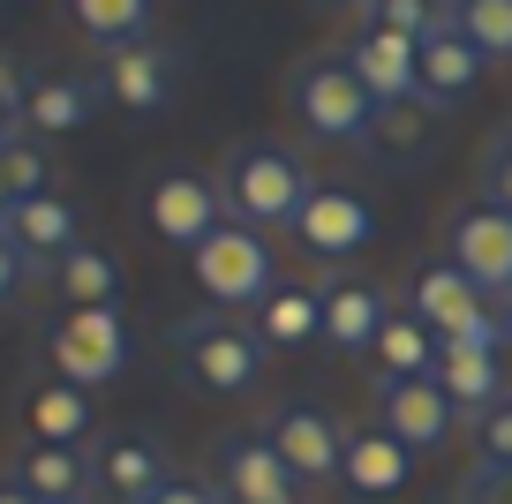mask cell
Listing matches in <instances>:
<instances>
[{
  "instance_id": "6da1fadb",
  "label": "cell",
  "mask_w": 512,
  "mask_h": 504,
  "mask_svg": "<svg viewBox=\"0 0 512 504\" xmlns=\"http://www.w3.org/2000/svg\"><path fill=\"white\" fill-rule=\"evenodd\" d=\"M219 196H226V219L256 226V234H279V226L294 234V219H302V204L317 196V181H309L294 143L241 136L234 151L219 158Z\"/></svg>"
},
{
  "instance_id": "7a4b0ae2",
  "label": "cell",
  "mask_w": 512,
  "mask_h": 504,
  "mask_svg": "<svg viewBox=\"0 0 512 504\" xmlns=\"http://www.w3.org/2000/svg\"><path fill=\"white\" fill-rule=\"evenodd\" d=\"M287 113L302 121V136H317V143H354V151H362L377 98H369V83L354 76L347 46H317V53H302V61L287 68Z\"/></svg>"
},
{
  "instance_id": "3957f363",
  "label": "cell",
  "mask_w": 512,
  "mask_h": 504,
  "mask_svg": "<svg viewBox=\"0 0 512 504\" xmlns=\"http://www.w3.org/2000/svg\"><path fill=\"white\" fill-rule=\"evenodd\" d=\"M166 347L181 362V384L211 399H249L264 384V354H272L256 339V324H241V316H181L166 331Z\"/></svg>"
},
{
  "instance_id": "277c9868",
  "label": "cell",
  "mask_w": 512,
  "mask_h": 504,
  "mask_svg": "<svg viewBox=\"0 0 512 504\" xmlns=\"http://www.w3.org/2000/svg\"><path fill=\"white\" fill-rule=\"evenodd\" d=\"M407 316H422V324L437 331V347L445 339H475V347H505L512 331L505 316L490 309V294H482L475 279H467L460 264H445V256H430V264L407 271Z\"/></svg>"
},
{
  "instance_id": "5b68a950",
  "label": "cell",
  "mask_w": 512,
  "mask_h": 504,
  "mask_svg": "<svg viewBox=\"0 0 512 504\" xmlns=\"http://www.w3.org/2000/svg\"><path fill=\"white\" fill-rule=\"evenodd\" d=\"M189 279L204 286V301H219V309H256V301L279 286L272 234L226 219L219 234H204V249H189Z\"/></svg>"
},
{
  "instance_id": "8992f818",
  "label": "cell",
  "mask_w": 512,
  "mask_h": 504,
  "mask_svg": "<svg viewBox=\"0 0 512 504\" xmlns=\"http://www.w3.org/2000/svg\"><path fill=\"white\" fill-rule=\"evenodd\" d=\"M256 437L287 459V474H294L302 489H332L339 474H347V437H354V429L339 422L324 399H279V407L264 414V429H256Z\"/></svg>"
},
{
  "instance_id": "52a82bcc",
  "label": "cell",
  "mask_w": 512,
  "mask_h": 504,
  "mask_svg": "<svg viewBox=\"0 0 512 504\" xmlns=\"http://www.w3.org/2000/svg\"><path fill=\"white\" fill-rule=\"evenodd\" d=\"M91 83H98V98H106V106L151 121V113H166V106L181 98V53L166 46V38H136V46L98 53Z\"/></svg>"
},
{
  "instance_id": "ba28073f",
  "label": "cell",
  "mask_w": 512,
  "mask_h": 504,
  "mask_svg": "<svg viewBox=\"0 0 512 504\" xmlns=\"http://www.w3.org/2000/svg\"><path fill=\"white\" fill-rule=\"evenodd\" d=\"M46 354H53V377L83 384H113L128 369V331H121V309H61L46 324Z\"/></svg>"
},
{
  "instance_id": "9c48e42d",
  "label": "cell",
  "mask_w": 512,
  "mask_h": 504,
  "mask_svg": "<svg viewBox=\"0 0 512 504\" xmlns=\"http://www.w3.org/2000/svg\"><path fill=\"white\" fill-rule=\"evenodd\" d=\"M83 459H91V497L106 504H151L174 482V452L151 429H98Z\"/></svg>"
},
{
  "instance_id": "30bf717a",
  "label": "cell",
  "mask_w": 512,
  "mask_h": 504,
  "mask_svg": "<svg viewBox=\"0 0 512 504\" xmlns=\"http://www.w3.org/2000/svg\"><path fill=\"white\" fill-rule=\"evenodd\" d=\"M144 226L174 249H204V234L226 226V196L219 174H189V166H166L144 181Z\"/></svg>"
},
{
  "instance_id": "8fae6325",
  "label": "cell",
  "mask_w": 512,
  "mask_h": 504,
  "mask_svg": "<svg viewBox=\"0 0 512 504\" xmlns=\"http://www.w3.org/2000/svg\"><path fill=\"white\" fill-rule=\"evenodd\" d=\"M445 264H460L490 301H505L512 294V211L467 196V204L445 219Z\"/></svg>"
},
{
  "instance_id": "7c38bea8",
  "label": "cell",
  "mask_w": 512,
  "mask_h": 504,
  "mask_svg": "<svg viewBox=\"0 0 512 504\" xmlns=\"http://www.w3.org/2000/svg\"><path fill=\"white\" fill-rule=\"evenodd\" d=\"M211 482L226 489V504H309V489L256 429H234V437L211 444Z\"/></svg>"
},
{
  "instance_id": "4fadbf2b",
  "label": "cell",
  "mask_w": 512,
  "mask_h": 504,
  "mask_svg": "<svg viewBox=\"0 0 512 504\" xmlns=\"http://www.w3.org/2000/svg\"><path fill=\"white\" fill-rule=\"evenodd\" d=\"M437 143H445V113L415 91V98H384V106L369 113L362 151L377 158L384 174H422V166L437 158Z\"/></svg>"
},
{
  "instance_id": "5bb4252c",
  "label": "cell",
  "mask_w": 512,
  "mask_h": 504,
  "mask_svg": "<svg viewBox=\"0 0 512 504\" xmlns=\"http://www.w3.org/2000/svg\"><path fill=\"white\" fill-rule=\"evenodd\" d=\"M294 241H302L309 256H324V264H347V256H362L369 241H377V211L354 189H317L302 204V219H294Z\"/></svg>"
},
{
  "instance_id": "9a60e30c",
  "label": "cell",
  "mask_w": 512,
  "mask_h": 504,
  "mask_svg": "<svg viewBox=\"0 0 512 504\" xmlns=\"http://www.w3.org/2000/svg\"><path fill=\"white\" fill-rule=\"evenodd\" d=\"M377 429L407 452H437L452 437V399L437 392V377H377Z\"/></svg>"
},
{
  "instance_id": "2e32d148",
  "label": "cell",
  "mask_w": 512,
  "mask_h": 504,
  "mask_svg": "<svg viewBox=\"0 0 512 504\" xmlns=\"http://www.w3.org/2000/svg\"><path fill=\"white\" fill-rule=\"evenodd\" d=\"M317 294H324V347H339V354H369L377 347L384 316H392V294H384L377 279L339 271V279H324Z\"/></svg>"
},
{
  "instance_id": "e0dca14e",
  "label": "cell",
  "mask_w": 512,
  "mask_h": 504,
  "mask_svg": "<svg viewBox=\"0 0 512 504\" xmlns=\"http://www.w3.org/2000/svg\"><path fill=\"white\" fill-rule=\"evenodd\" d=\"M482 76H490V61H482L475 46H467L460 31H430L422 38V53H415V91L430 98L437 113H452V106H467V98L482 91Z\"/></svg>"
},
{
  "instance_id": "ac0fdd59",
  "label": "cell",
  "mask_w": 512,
  "mask_h": 504,
  "mask_svg": "<svg viewBox=\"0 0 512 504\" xmlns=\"http://www.w3.org/2000/svg\"><path fill=\"white\" fill-rule=\"evenodd\" d=\"M415 53H422V38H407V31H392V23H354L347 31V61H354V76L369 83V98H415Z\"/></svg>"
},
{
  "instance_id": "d6986e66",
  "label": "cell",
  "mask_w": 512,
  "mask_h": 504,
  "mask_svg": "<svg viewBox=\"0 0 512 504\" xmlns=\"http://www.w3.org/2000/svg\"><path fill=\"white\" fill-rule=\"evenodd\" d=\"M437 392L452 399V414H482L512 392L505 384V347H475V339H445L437 347Z\"/></svg>"
},
{
  "instance_id": "ffe728a7",
  "label": "cell",
  "mask_w": 512,
  "mask_h": 504,
  "mask_svg": "<svg viewBox=\"0 0 512 504\" xmlns=\"http://www.w3.org/2000/svg\"><path fill=\"white\" fill-rule=\"evenodd\" d=\"M23 429H31L38 444H68V452H91L98 437V414H91V392L68 377H38L31 392H23Z\"/></svg>"
},
{
  "instance_id": "44dd1931",
  "label": "cell",
  "mask_w": 512,
  "mask_h": 504,
  "mask_svg": "<svg viewBox=\"0 0 512 504\" xmlns=\"http://www.w3.org/2000/svg\"><path fill=\"white\" fill-rule=\"evenodd\" d=\"M106 106L91 76H31L23 83V136L53 143V136H76L91 113Z\"/></svg>"
},
{
  "instance_id": "7402d4cb",
  "label": "cell",
  "mask_w": 512,
  "mask_h": 504,
  "mask_svg": "<svg viewBox=\"0 0 512 504\" xmlns=\"http://www.w3.org/2000/svg\"><path fill=\"white\" fill-rule=\"evenodd\" d=\"M0 241H16V249L31 256V271L46 279V264H61V256L76 249L83 226H76V211H68L61 196H31V204L0 211Z\"/></svg>"
},
{
  "instance_id": "603a6c76",
  "label": "cell",
  "mask_w": 512,
  "mask_h": 504,
  "mask_svg": "<svg viewBox=\"0 0 512 504\" xmlns=\"http://www.w3.org/2000/svg\"><path fill=\"white\" fill-rule=\"evenodd\" d=\"M8 482H23L38 504H83L91 497V459L68 452V444H38L23 437L16 459H8Z\"/></svg>"
},
{
  "instance_id": "cb8c5ba5",
  "label": "cell",
  "mask_w": 512,
  "mask_h": 504,
  "mask_svg": "<svg viewBox=\"0 0 512 504\" xmlns=\"http://www.w3.org/2000/svg\"><path fill=\"white\" fill-rule=\"evenodd\" d=\"M46 286L61 294V309H113V294H121V256L98 249V241H76L61 264H46Z\"/></svg>"
},
{
  "instance_id": "d4e9b609",
  "label": "cell",
  "mask_w": 512,
  "mask_h": 504,
  "mask_svg": "<svg viewBox=\"0 0 512 504\" xmlns=\"http://www.w3.org/2000/svg\"><path fill=\"white\" fill-rule=\"evenodd\" d=\"M407 474H415V452H407L400 437H384V429H354L347 437V474H339V482H347L354 497H400Z\"/></svg>"
},
{
  "instance_id": "484cf974",
  "label": "cell",
  "mask_w": 512,
  "mask_h": 504,
  "mask_svg": "<svg viewBox=\"0 0 512 504\" xmlns=\"http://www.w3.org/2000/svg\"><path fill=\"white\" fill-rule=\"evenodd\" d=\"M256 339L264 347H309V339H324V294L279 279L272 294L256 301Z\"/></svg>"
},
{
  "instance_id": "4316f807",
  "label": "cell",
  "mask_w": 512,
  "mask_h": 504,
  "mask_svg": "<svg viewBox=\"0 0 512 504\" xmlns=\"http://www.w3.org/2000/svg\"><path fill=\"white\" fill-rule=\"evenodd\" d=\"M61 8H68V23H76V38L98 46V53L151 38V16H159V0H61Z\"/></svg>"
},
{
  "instance_id": "83f0119b",
  "label": "cell",
  "mask_w": 512,
  "mask_h": 504,
  "mask_svg": "<svg viewBox=\"0 0 512 504\" xmlns=\"http://www.w3.org/2000/svg\"><path fill=\"white\" fill-rule=\"evenodd\" d=\"M369 354H377V377H437V331L422 324V316H407V309L384 316Z\"/></svg>"
},
{
  "instance_id": "f1b7e54d",
  "label": "cell",
  "mask_w": 512,
  "mask_h": 504,
  "mask_svg": "<svg viewBox=\"0 0 512 504\" xmlns=\"http://www.w3.org/2000/svg\"><path fill=\"white\" fill-rule=\"evenodd\" d=\"M31 196H53V143L16 136L8 151H0V211L31 204Z\"/></svg>"
},
{
  "instance_id": "f546056e",
  "label": "cell",
  "mask_w": 512,
  "mask_h": 504,
  "mask_svg": "<svg viewBox=\"0 0 512 504\" xmlns=\"http://www.w3.org/2000/svg\"><path fill=\"white\" fill-rule=\"evenodd\" d=\"M452 31L482 53V61L512 68V0H452Z\"/></svg>"
},
{
  "instance_id": "4dcf8cb0",
  "label": "cell",
  "mask_w": 512,
  "mask_h": 504,
  "mask_svg": "<svg viewBox=\"0 0 512 504\" xmlns=\"http://www.w3.org/2000/svg\"><path fill=\"white\" fill-rule=\"evenodd\" d=\"M362 23H392V31H407V38H430V31L452 23V0H377Z\"/></svg>"
},
{
  "instance_id": "1f68e13d",
  "label": "cell",
  "mask_w": 512,
  "mask_h": 504,
  "mask_svg": "<svg viewBox=\"0 0 512 504\" xmlns=\"http://www.w3.org/2000/svg\"><path fill=\"white\" fill-rule=\"evenodd\" d=\"M475 196L497 204V211H512V136L505 128H497V136L482 143V158H475Z\"/></svg>"
},
{
  "instance_id": "d6a6232c",
  "label": "cell",
  "mask_w": 512,
  "mask_h": 504,
  "mask_svg": "<svg viewBox=\"0 0 512 504\" xmlns=\"http://www.w3.org/2000/svg\"><path fill=\"white\" fill-rule=\"evenodd\" d=\"M452 504H512V467L475 459V467L460 474V489H452Z\"/></svg>"
},
{
  "instance_id": "836d02e7",
  "label": "cell",
  "mask_w": 512,
  "mask_h": 504,
  "mask_svg": "<svg viewBox=\"0 0 512 504\" xmlns=\"http://www.w3.org/2000/svg\"><path fill=\"white\" fill-rule=\"evenodd\" d=\"M475 459H497V467H512V392L497 399V407L475 414Z\"/></svg>"
},
{
  "instance_id": "e575fe53",
  "label": "cell",
  "mask_w": 512,
  "mask_h": 504,
  "mask_svg": "<svg viewBox=\"0 0 512 504\" xmlns=\"http://www.w3.org/2000/svg\"><path fill=\"white\" fill-rule=\"evenodd\" d=\"M23 136V76H16V61L0 53V151Z\"/></svg>"
},
{
  "instance_id": "d590c367",
  "label": "cell",
  "mask_w": 512,
  "mask_h": 504,
  "mask_svg": "<svg viewBox=\"0 0 512 504\" xmlns=\"http://www.w3.org/2000/svg\"><path fill=\"white\" fill-rule=\"evenodd\" d=\"M31 279H38V271H31V256H23L16 241H0V309H8V301H16Z\"/></svg>"
},
{
  "instance_id": "8d00e7d4",
  "label": "cell",
  "mask_w": 512,
  "mask_h": 504,
  "mask_svg": "<svg viewBox=\"0 0 512 504\" xmlns=\"http://www.w3.org/2000/svg\"><path fill=\"white\" fill-rule=\"evenodd\" d=\"M151 504H226V489H219V482H181V474H174Z\"/></svg>"
},
{
  "instance_id": "74e56055",
  "label": "cell",
  "mask_w": 512,
  "mask_h": 504,
  "mask_svg": "<svg viewBox=\"0 0 512 504\" xmlns=\"http://www.w3.org/2000/svg\"><path fill=\"white\" fill-rule=\"evenodd\" d=\"M309 8H317V16H369L377 0H309Z\"/></svg>"
},
{
  "instance_id": "f35d334b",
  "label": "cell",
  "mask_w": 512,
  "mask_h": 504,
  "mask_svg": "<svg viewBox=\"0 0 512 504\" xmlns=\"http://www.w3.org/2000/svg\"><path fill=\"white\" fill-rule=\"evenodd\" d=\"M0 504H38V497H31L23 482H8V474H0Z\"/></svg>"
},
{
  "instance_id": "ab89813d",
  "label": "cell",
  "mask_w": 512,
  "mask_h": 504,
  "mask_svg": "<svg viewBox=\"0 0 512 504\" xmlns=\"http://www.w3.org/2000/svg\"><path fill=\"white\" fill-rule=\"evenodd\" d=\"M497 309H505V331H512V294H505V301H497Z\"/></svg>"
}]
</instances>
